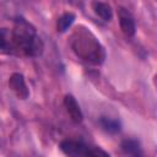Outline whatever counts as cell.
<instances>
[{"label": "cell", "mask_w": 157, "mask_h": 157, "mask_svg": "<svg viewBox=\"0 0 157 157\" xmlns=\"http://www.w3.org/2000/svg\"><path fill=\"white\" fill-rule=\"evenodd\" d=\"M42 52L43 42L36 28L26 20L17 18L12 28H0V53L38 56Z\"/></svg>", "instance_id": "obj_1"}, {"label": "cell", "mask_w": 157, "mask_h": 157, "mask_svg": "<svg viewBox=\"0 0 157 157\" xmlns=\"http://www.w3.org/2000/svg\"><path fill=\"white\" fill-rule=\"evenodd\" d=\"M74 53L86 63L101 65L105 60V49L97 37L86 27H77L70 38Z\"/></svg>", "instance_id": "obj_2"}, {"label": "cell", "mask_w": 157, "mask_h": 157, "mask_svg": "<svg viewBox=\"0 0 157 157\" xmlns=\"http://www.w3.org/2000/svg\"><path fill=\"white\" fill-rule=\"evenodd\" d=\"M60 150L67 155V156H87V157H99V156H109L108 152L94 147L90 146L82 141H76V140H64L60 142Z\"/></svg>", "instance_id": "obj_3"}, {"label": "cell", "mask_w": 157, "mask_h": 157, "mask_svg": "<svg viewBox=\"0 0 157 157\" xmlns=\"http://www.w3.org/2000/svg\"><path fill=\"white\" fill-rule=\"evenodd\" d=\"M118 17H119V25H120L123 33L126 37H132L136 32V26H135V21H134V17L131 16V13L126 9L119 7Z\"/></svg>", "instance_id": "obj_4"}, {"label": "cell", "mask_w": 157, "mask_h": 157, "mask_svg": "<svg viewBox=\"0 0 157 157\" xmlns=\"http://www.w3.org/2000/svg\"><path fill=\"white\" fill-rule=\"evenodd\" d=\"M9 86L16 93V96L21 99H26L29 94V91L27 88L25 78L21 74H12L10 80H9Z\"/></svg>", "instance_id": "obj_5"}, {"label": "cell", "mask_w": 157, "mask_h": 157, "mask_svg": "<svg viewBox=\"0 0 157 157\" xmlns=\"http://www.w3.org/2000/svg\"><path fill=\"white\" fill-rule=\"evenodd\" d=\"M64 105H65V109L74 123H81L82 121L83 114H82V110H81V108H80V105H78V103L74 96L66 94L64 98Z\"/></svg>", "instance_id": "obj_6"}, {"label": "cell", "mask_w": 157, "mask_h": 157, "mask_svg": "<svg viewBox=\"0 0 157 157\" xmlns=\"http://www.w3.org/2000/svg\"><path fill=\"white\" fill-rule=\"evenodd\" d=\"M123 152L125 155H130V156H141V147H140V142L135 139H125L121 141L120 145Z\"/></svg>", "instance_id": "obj_7"}, {"label": "cell", "mask_w": 157, "mask_h": 157, "mask_svg": "<svg viewBox=\"0 0 157 157\" xmlns=\"http://www.w3.org/2000/svg\"><path fill=\"white\" fill-rule=\"evenodd\" d=\"M93 10L96 15L99 16L103 21H110L113 18V10L105 2H101V1L93 2Z\"/></svg>", "instance_id": "obj_8"}, {"label": "cell", "mask_w": 157, "mask_h": 157, "mask_svg": "<svg viewBox=\"0 0 157 157\" xmlns=\"http://www.w3.org/2000/svg\"><path fill=\"white\" fill-rule=\"evenodd\" d=\"M99 124L102 129L109 134H117L120 131V123L117 119H112L108 117H101Z\"/></svg>", "instance_id": "obj_9"}, {"label": "cell", "mask_w": 157, "mask_h": 157, "mask_svg": "<svg viewBox=\"0 0 157 157\" xmlns=\"http://www.w3.org/2000/svg\"><path fill=\"white\" fill-rule=\"evenodd\" d=\"M75 21V15L72 12H66V13H63L59 18H58V22H56V29L58 32H66L67 28L74 23Z\"/></svg>", "instance_id": "obj_10"}]
</instances>
